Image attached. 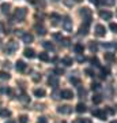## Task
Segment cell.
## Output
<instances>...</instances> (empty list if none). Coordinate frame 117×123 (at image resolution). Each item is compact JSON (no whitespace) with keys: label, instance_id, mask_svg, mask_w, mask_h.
I'll return each instance as SVG.
<instances>
[{"label":"cell","instance_id":"obj_43","mask_svg":"<svg viewBox=\"0 0 117 123\" xmlns=\"http://www.w3.org/2000/svg\"><path fill=\"white\" fill-rule=\"evenodd\" d=\"M101 73H102V78H105L109 74V68H101Z\"/></svg>","mask_w":117,"mask_h":123},{"label":"cell","instance_id":"obj_32","mask_svg":"<svg viewBox=\"0 0 117 123\" xmlns=\"http://www.w3.org/2000/svg\"><path fill=\"white\" fill-rule=\"evenodd\" d=\"M0 79H10V74L8 73H6V71H0Z\"/></svg>","mask_w":117,"mask_h":123},{"label":"cell","instance_id":"obj_20","mask_svg":"<svg viewBox=\"0 0 117 123\" xmlns=\"http://www.w3.org/2000/svg\"><path fill=\"white\" fill-rule=\"evenodd\" d=\"M0 116L1 118H10L11 116V111L7 110V108H1L0 110Z\"/></svg>","mask_w":117,"mask_h":123},{"label":"cell","instance_id":"obj_13","mask_svg":"<svg viewBox=\"0 0 117 123\" xmlns=\"http://www.w3.org/2000/svg\"><path fill=\"white\" fill-rule=\"evenodd\" d=\"M23 55H25L26 57H29V59H33V57L35 56V51L31 49V48H26L25 51H23Z\"/></svg>","mask_w":117,"mask_h":123},{"label":"cell","instance_id":"obj_39","mask_svg":"<svg viewBox=\"0 0 117 123\" xmlns=\"http://www.w3.org/2000/svg\"><path fill=\"white\" fill-rule=\"evenodd\" d=\"M19 100L21 101H23V103H30V98L26 96V94H22L21 97H19Z\"/></svg>","mask_w":117,"mask_h":123},{"label":"cell","instance_id":"obj_45","mask_svg":"<svg viewBox=\"0 0 117 123\" xmlns=\"http://www.w3.org/2000/svg\"><path fill=\"white\" fill-rule=\"evenodd\" d=\"M105 111H106L109 115H113V114H114V110H112V107H106V108H105Z\"/></svg>","mask_w":117,"mask_h":123},{"label":"cell","instance_id":"obj_53","mask_svg":"<svg viewBox=\"0 0 117 123\" xmlns=\"http://www.w3.org/2000/svg\"><path fill=\"white\" fill-rule=\"evenodd\" d=\"M116 17H117V10H116Z\"/></svg>","mask_w":117,"mask_h":123},{"label":"cell","instance_id":"obj_30","mask_svg":"<svg viewBox=\"0 0 117 123\" xmlns=\"http://www.w3.org/2000/svg\"><path fill=\"white\" fill-rule=\"evenodd\" d=\"M91 63H93V66H95V67H101L100 60H98V57H97V56H93V57H91Z\"/></svg>","mask_w":117,"mask_h":123},{"label":"cell","instance_id":"obj_41","mask_svg":"<svg viewBox=\"0 0 117 123\" xmlns=\"http://www.w3.org/2000/svg\"><path fill=\"white\" fill-rule=\"evenodd\" d=\"M0 92H3V93H11V89H10V88H4L3 85H0Z\"/></svg>","mask_w":117,"mask_h":123},{"label":"cell","instance_id":"obj_48","mask_svg":"<svg viewBox=\"0 0 117 123\" xmlns=\"http://www.w3.org/2000/svg\"><path fill=\"white\" fill-rule=\"evenodd\" d=\"M86 60V57L84 56H82V55H78V62H80V63H82V62H84Z\"/></svg>","mask_w":117,"mask_h":123},{"label":"cell","instance_id":"obj_40","mask_svg":"<svg viewBox=\"0 0 117 123\" xmlns=\"http://www.w3.org/2000/svg\"><path fill=\"white\" fill-rule=\"evenodd\" d=\"M72 123H91V120H89V119H76Z\"/></svg>","mask_w":117,"mask_h":123},{"label":"cell","instance_id":"obj_27","mask_svg":"<svg viewBox=\"0 0 117 123\" xmlns=\"http://www.w3.org/2000/svg\"><path fill=\"white\" fill-rule=\"evenodd\" d=\"M38 57H39V60H42V62H49L50 59H49V55L46 52H41L38 55Z\"/></svg>","mask_w":117,"mask_h":123},{"label":"cell","instance_id":"obj_11","mask_svg":"<svg viewBox=\"0 0 117 123\" xmlns=\"http://www.w3.org/2000/svg\"><path fill=\"white\" fill-rule=\"evenodd\" d=\"M33 40H34V37H33L31 33H23V34H22V41H23V43H26V44L33 43Z\"/></svg>","mask_w":117,"mask_h":123},{"label":"cell","instance_id":"obj_34","mask_svg":"<svg viewBox=\"0 0 117 123\" xmlns=\"http://www.w3.org/2000/svg\"><path fill=\"white\" fill-rule=\"evenodd\" d=\"M69 81H71V84H74V85H79V84H80V79L76 78V77H71Z\"/></svg>","mask_w":117,"mask_h":123},{"label":"cell","instance_id":"obj_38","mask_svg":"<svg viewBox=\"0 0 117 123\" xmlns=\"http://www.w3.org/2000/svg\"><path fill=\"white\" fill-rule=\"evenodd\" d=\"M84 74H86L87 77H94V75H95L94 74V71L91 70V68H86V70H84Z\"/></svg>","mask_w":117,"mask_h":123},{"label":"cell","instance_id":"obj_35","mask_svg":"<svg viewBox=\"0 0 117 123\" xmlns=\"http://www.w3.org/2000/svg\"><path fill=\"white\" fill-rule=\"evenodd\" d=\"M109 29L113 31V33H117V23H114V22H112L110 25H109Z\"/></svg>","mask_w":117,"mask_h":123},{"label":"cell","instance_id":"obj_23","mask_svg":"<svg viewBox=\"0 0 117 123\" xmlns=\"http://www.w3.org/2000/svg\"><path fill=\"white\" fill-rule=\"evenodd\" d=\"M74 51H75L76 53H78V55H82L83 51H84V47H83V44H75Z\"/></svg>","mask_w":117,"mask_h":123},{"label":"cell","instance_id":"obj_25","mask_svg":"<svg viewBox=\"0 0 117 123\" xmlns=\"http://www.w3.org/2000/svg\"><path fill=\"white\" fill-rule=\"evenodd\" d=\"M100 3H102V4L106 6V7H112V6H114L116 0H100Z\"/></svg>","mask_w":117,"mask_h":123},{"label":"cell","instance_id":"obj_22","mask_svg":"<svg viewBox=\"0 0 117 123\" xmlns=\"http://www.w3.org/2000/svg\"><path fill=\"white\" fill-rule=\"evenodd\" d=\"M89 49H90L91 52L95 53L97 51H98V44H97L95 41H90V43H89Z\"/></svg>","mask_w":117,"mask_h":123},{"label":"cell","instance_id":"obj_14","mask_svg":"<svg viewBox=\"0 0 117 123\" xmlns=\"http://www.w3.org/2000/svg\"><path fill=\"white\" fill-rule=\"evenodd\" d=\"M75 108H76V112H78V114H84V112L87 111V107L84 105L83 103H78Z\"/></svg>","mask_w":117,"mask_h":123},{"label":"cell","instance_id":"obj_18","mask_svg":"<svg viewBox=\"0 0 117 123\" xmlns=\"http://www.w3.org/2000/svg\"><path fill=\"white\" fill-rule=\"evenodd\" d=\"M45 94H46V92H45V89H41V88L34 89V96H35V97H44Z\"/></svg>","mask_w":117,"mask_h":123},{"label":"cell","instance_id":"obj_1","mask_svg":"<svg viewBox=\"0 0 117 123\" xmlns=\"http://www.w3.org/2000/svg\"><path fill=\"white\" fill-rule=\"evenodd\" d=\"M26 15H27V10L23 8V7H19V8L15 10L14 18H15V21H18V22H23L25 18H26Z\"/></svg>","mask_w":117,"mask_h":123},{"label":"cell","instance_id":"obj_47","mask_svg":"<svg viewBox=\"0 0 117 123\" xmlns=\"http://www.w3.org/2000/svg\"><path fill=\"white\" fill-rule=\"evenodd\" d=\"M53 38H56V40H60V41H61V38H63V36H61L60 33H55V34H53Z\"/></svg>","mask_w":117,"mask_h":123},{"label":"cell","instance_id":"obj_12","mask_svg":"<svg viewBox=\"0 0 117 123\" xmlns=\"http://www.w3.org/2000/svg\"><path fill=\"white\" fill-rule=\"evenodd\" d=\"M15 68H17L19 73L26 71V64H25V62H23V60H18L17 63H15Z\"/></svg>","mask_w":117,"mask_h":123},{"label":"cell","instance_id":"obj_24","mask_svg":"<svg viewBox=\"0 0 117 123\" xmlns=\"http://www.w3.org/2000/svg\"><path fill=\"white\" fill-rule=\"evenodd\" d=\"M101 103H102V96H101V94H94V96H93V104L98 105Z\"/></svg>","mask_w":117,"mask_h":123},{"label":"cell","instance_id":"obj_6","mask_svg":"<svg viewBox=\"0 0 117 123\" xmlns=\"http://www.w3.org/2000/svg\"><path fill=\"white\" fill-rule=\"evenodd\" d=\"M60 97L61 98H65V100H71V98H74V93L69 89H64V90L60 92Z\"/></svg>","mask_w":117,"mask_h":123},{"label":"cell","instance_id":"obj_28","mask_svg":"<svg viewBox=\"0 0 117 123\" xmlns=\"http://www.w3.org/2000/svg\"><path fill=\"white\" fill-rule=\"evenodd\" d=\"M50 18L53 19V25H55V26L57 25V21H60L61 19V17L59 15V14H50Z\"/></svg>","mask_w":117,"mask_h":123},{"label":"cell","instance_id":"obj_16","mask_svg":"<svg viewBox=\"0 0 117 123\" xmlns=\"http://www.w3.org/2000/svg\"><path fill=\"white\" fill-rule=\"evenodd\" d=\"M35 31L38 36H45L46 34V29L42 26V25H35Z\"/></svg>","mask_w":117,"mask_h":123},{"label":"cell","instance_id":"obj_26","mask_svg":"<svg viewBox=\"0 0 117 123\" xmlns=\"http://www.w3.org/2000/svg\"><path fill=\"white\" fill-rule=\"evenodd\" d=\"M42 47H44L45 49H48V51H53V49H55L53 44H52V43H49V41H44V43H42Z\"/></svg>","mask_w":117,"mask_h":123},{"label":"cell","instance_id":"obj_3","mask_svg":"<svg viewBox=\"0 0 117 123\" xmlns=\"http://www.w3.org/2000/svg\"><path fill=\"white\" fill-rule=\"evenodd\" d=\"M91 14L93 12H91V10L89 7H82V8L79 10V15L84 18L86 23H89V25H90V21H91Z\"/></svg>","mask_w":117,"mask_h":123},{"label":"cell","instance_id":"obj_10","mask_svg":"<svg viewBox=\"0 0 117 123\" xmlns=\"http://www.w3.org/2000/svg\"><path fill=\"white\" fill-rule=\"evenodd\" d=\"M100 17L102 18V19H105V21H109V19H112V12L110 11H108V10H101L100 11Z\"/></svg>","mask_w":117,"mask_h":123},{"label":"cell","instance_id":"obj_54","mask_svg":"<svg viewBox=\"0 0 117 123\" xmlns=\"http://www.w3.org/2000/svg\"><path fill=\"white\" fill-rule=\"evenodd\" d=\"M76 1H82V0H76Z\"/></svg>","mask_w":117,"mask_h":123},{"label":"cell","instance_id":"obj_50","mask_svg":"<svg viewBox=\"0 0 117 123\" xmlns=\"http://www.w3.org/2000/svg\"><path fill=\"white\" fill-rule=\"evenodd\" d=\"M6 123H15V120H12V119H8Z\"/></svg>","mask_w":117,"mask_h":123},{"label":"cell","instance_id":"obj_29","mask_svg":"<svg viewBox=\"0 0 117 123\" xmlns=\"http://www.w3.org/2000/svg\"><path fill=\"white\" fill-rule=\"evenodd\" d=\"M78 94H79V97H84L87 94V90L84 88H82V86H79V89H78Z\"/></svg>","mask_w":117,"mask_h":123},{"label":"cell","instance_id":"obj_52","mask_svg":"<svg viewBox=\"0 0 117 123\" xmlns=\"http://www.w3.org/2000/svg\"><path fill=\"white\" fill-rule=\"evenodd\" d=\"M110 123H117V120H112V122H110Z\"/></svg>","mask_w":117,"mask_h":123},{"label":"cell","instance_id":"obj_46","mask_svg":"<svg viewBox=\"0 0 117 123\" xmlns=\"http://www.w3.org/2000/svg\"><path fill=\"white\" fill-rule=\"evenodd\" d=\"M100 88H101L100 84H91V89H93V90H98Z\"/></svg>","mask_w":117,"mask_h":123},{"label":"cell","instance_id":"obj_17","mask_svg":"<svg viewBox=\"0 0 117 123\" xmlns=\"http://www.w3.org/2000/svg\"><path fill=\"white\" fill-rule=\"evenodd\" d=\"M10 8H11V4H10V3H3V4L0 6V10H1L3 14H8Z\"/></svg>","mask_w":117,"mask_h":123},{"label":"cell","instance_id":"obj_15","mask_svg":"<svg viewBox=\"0 0 117 123\" xmlns=\"http://www.w3.org/2000/svg\"><path fill=\"white\" fill-rule=\"evenodd\" d=\"M79 34L80 36H87L89 34V23H84L79 27Z\"/></svg>","mask_w":117,"mask_h":123},{"label":"cell","instance_id":"obj_2","mask_svg":"<svg viewBox=\"0 0 117 123\" xmlns=\"http://www.w3.org/2000/svg\"><path fill=\"white\" fill-rule=\"evenodd\" d=\"M18 48H19V45H18L17 41H8L7 43V45H6V53H8V55H12V53H15L18 51Z\"/></svg>","mask_w":117,"mask_h":123},{"label":"cell","instance_id":"obj_5","mask_svg":"<svg viewBox=\"0 0 117 123\" xmlns=\"http://www.w3.org/2000/svg\"><path fill=\"white\" fill-rule=\"evenodd\" d=\"M57 112L61 115H69L71 112H72V107L69 105H60L57 107Z\"/></svg>","mask_w":117,"mask_h":123},{"label":"cell","instance_id":"obj_7","mask_svg":"<svg viewBox=\"0 0 117 123\" xmlns=\"http://www.w3.org/2000/svg\"><path fill=\"white\" fill-rule=\"evenodd\" d=\"M91 114L94 115V116H97L98 119H101V120H105V119H106V112L102 111V110H93Z\"/></svg>","mask_w":117,"mask_h":123},{"label":"cell","instance_id":"obj_37","mask_svg":"<svg viewBox=\"0 0 117 123\" xmlns=\"http://www.w3.org/2000/svg\"><path fill=\"white\" fill-rule=\"evenodd\" d=\"M61 44H63V47H69V38H61V41H60Z\"/></svg>","mask_w":117,"mask_h":123},{"label":"cell","instance_id":"obj_51","mask_svg":"<svg viewBox=\"0 0 117 123\" xmlns=\"http://www.w3.org/2000/svg\"><path fill=\"white\" fill-rule=\"evenodd\" d=\"M27 1H30V3H34V0H27Z\"/></svg>","mask_w":117,"mask_h":123},{"label":"cell","instance_id":"obj_31","mask_svg":"<svg viewBox=\"0 0 117 123\" xmlns=\"http://www.w3.org/2000/svg\"><path fill=\"white\" fill-rule=\"evenodd\" d=\"M104 48H113V49H117V45H114L113 43H104L102 44Z\"/></svg>","mask_w":117,"mask_h":123},{"label":"cell","instance_id":"obj_49","mask_svg":"<svg viewBox=\"0 0 117 123\" xmlns=\"http://www.w3.org/2000/svg\"><path fill=\"white\" fill-rule=\"evenodd\" d=\"M89 1H90V3H93V4H100V0H89Z\"/></svg>","mask_w":117,"mask_h":123},{"label":"cell","instance_id":"obj_4","mask_svg":"<svg viewBox=\"0 0 117 123\" xmlns=\"http://www.w3.org/2000/svg\"><path fill=\"white\" fill-rule=\"evenodd\" d=\"M61 25L65 31H72V21L69 17H64V19L61 21Z\"/></svg>","mask_w":117,"mask_h":123},{"label":"cell","instance_id":"obj_36","mask_svg":"<svg viewBox=\"0 0 117 123\" xmlns=\"http://www.w3.org/2000/svg\"><path fill=\"white\" fill-rule=\"evenodd\" d=\"M55 74L63 75V74H64V68H61V67H56V68H55Z\"/></svg>","mask_w":117,"mask_h":123},{"label":"cell","instance_id":"obj_33","mask_svg":"<svg viewBox=\"0 0 117 123\" xmlns=\"http://www.w3.org/2000/svg\"><path fill=\"white\" fill-rule=\"evenodd\" d=\"M18 120H19V123H29V118H27L26 115H21Z\"/></svg>","mask_w":117,"mask_h":123},{"label":"cell","instance_id":"obj_21","mask_svg":"<svg viewBox=\"0 0 117 123\" xmlns=\"http://www.w3.org/2000/svg\"><path fill=\"white\" fill-rule=\"evenodd\" d=\"M104 57H105V60H106V62H114V59H116L114 53H112V52L104 53Z\"/></svg>","mask_w":117,"mask_h":123},{"label":"cell","instance_id":"obj_42","mask_svg":"<svg viewBox=\"0 0 117 123\" xmlns=\"http://www.w3.org/2000/svg\"><path fill=\"white\" fill-rule=\"evenodd\" d=\"M33 81H34V82H38V81H41V75L35 73V74L33 75Z\"/></svg>","mask_w":117,"mask_h":123},{"label":"cell","instance_id":"obj_9","mask_svg":"<svg viewBox=\"0 0 117 123\" xmlns=\"http://www.w3.org/2000/svg\"><path fill=\"white\" fill-rule=\"evenodd\" d=\"M48 84L50 85L52 88H57V86H59V78H57L56 75H49Z\"/></svg>","mask_w":117,"mask_h":123},{"label":"cell","instance_id":"obj_44","mask_svg":"<svg viewBox=\"0 0 117 123\" xmlns=\"http://www.w3.org/2000/svg\"><path fill=\"white\" fill-rule=\"evenodd\" d=\"M37 123H48V119L45 118V116H41V118H38Z\"/></svg>","mask_w":117,"mask_h":123},{"label":"cell","instance_id":"obj_8","mask_svg":"<svg viewBox=\"0 0 117 123\" xmlns=\"http://www.w3.org/2000/svg\"><path fill=\"white\" fill-rule=\"evenodd\" d=\"M95 34L98 36V37H105V34H106V27H105L104 25H97L95 26Z\"/></svg>","mask_w":117,"mask_h":123},{"label":"cell","instance_id":"obj_19","mask_svg":"<svg viewBox=\"0 0 117 123\" xmlns=\"http://www.w3.org/2000/svg\"><path fill=\"white\" fill-rule=\"evenodd\" d=\"M61 63L64 64V66H72V63H74V60H72V57L69 56H65L61 59Z\"/></svg>","mask_w":117,"mask_h":123}]
</instances>
